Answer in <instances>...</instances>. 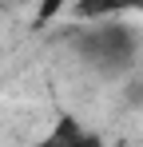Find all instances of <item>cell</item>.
<instances>
[{
    "label": "cell",
    "mask_w": 143,
    "mask_h": 147,
    "mask_svg": "<svg viewBox=\"0 0 143 147\" xmlns=\"http://www.w3.org/2000/svg\"><path fill=\"white\" fill-rule=\"evenodd\" d=\"M36 147H103V139L95 135V131H88V127H80L76 119H64L52 127V135H48L44 143H36Z\"/></svg>",
    "instance_id": "2"
},
{
    "label": "cell",
    "mask_w": 143,
    "mask_h": 147,
    "mask_svg": "<svg viewBox=\"0 0 143 147\" xmlns=\"http://www.w3.org/2000/svg\"><path fill=\"white\" fill-rule=\"evenodd\" d=\"M76 52L99 72H123L135 60V36L123 24H99L76 40Z\"/></svg>",
    "instance_id": "1"
}]
</instances>
